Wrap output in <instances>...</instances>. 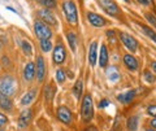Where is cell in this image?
<instances>
[{
	"instance_id": "44dd1931",
	"label": "cell",
	"mask_w": 156,
	"mask_h": 131,
	"mask_svg": "<svg viewBox=\"0 0 156 131\" xmlns=\"http://www.w3.org/2000/svg\"><path fill=\"white\" fill-rule=\"evenodd\" d=\"M107 75H108V79L111 82H116L117 79L120 78V73H119V70H117V67H115V66L108 67V70H107Z\"/></svg>"
},
{
	"instance_id": "d4e9b609",
	"label": "cell",
	"mask_w": 156,
	"mask_h": 131,
	"mask_svg": "<svg viewBox=\"0 0 156 131\" xmlns=\"http://www.w3.org/2000/svg\"><path fill=\"white\" fill-rule=\"evenodd\" d=\"M21 48H22V52L25 53L26 56H31L33 55V48L30 46V43L27 40H22L21 42Z\"/></svg>"
},
{
	"instance_id": "ffe728a7",
	"label": "cell",
	"mask_w": 156,
	"mask_h": 131,
	"mask_svg": "<svg viewBox=\"0 0 156 131\" xmlns=\"http://www.w3.org/2000/svg\"><path fill=\"white\" fill-rule=\"evenodd\" d=\"M0 108H2L3 110H11L12 109V101L9 98H7V96H3L0 95Z\"/></svg>"
},
{
	"instance_id": "7402d4cb",
	"label": "cell",
	"mask_w": 156,
	"mask_h": 131,
	"mask_svg": "<svg viewBox=\"0 0 156 131\" xmlns=\"http://www.w3.org/2000/svg\"><path fill=\"white\" fill-rule=\"evenodd\" d=\"M66 38H68V42H69V46L72 48V51H76V48H77V35L73 31H69L66 34Z\"/></svg>"
},
{
	"instance_id": "3957f363",
	"label": "cell",
	"mask_w": 156,
	"mask_h": 131,
	"mask_svg": "<svg viewBox=\"0 0 156 131\" xmlns=\"http://www.w3.org/2000/svg\"><path fill=\"white\" fill-rule=\"evenodd\" d=\"M62 12H64V16L70 25H77L78 13H77V7L73 0H64V3H62Z\"/></svg>"
},
{
	"instance_id": "f1b7e54d",
	"label": "cell",
	"mask_w": 156,
	"mask_h": 131,
	"mask_svg": "<svg viewBox=\"0 0 156 131\" xmlns=\"http://www.w3.org/2000/svg\"><path fill=\"white\" fill-rule=\"evenodd\" d=\"M144 79L147 81L148 83H154V82L156 81L155 75L152 74V73H150V71H144Z\"/></svg>"
},
{
	"instance_id": "7c38bea8",
	"label": "cell",
	"mask_w": 156,
	"mask_h": 131,
	"mask_svg": "<svg viewBox=\"0 0 156 131\" xmlns=\"http://www.w3.org/2000/svg\"><path fill=\"white\" fill-rule=\"evenodd\" d=\"M35 69H37V79L39 82H42L43 78H44V75H46V62H44V59H43L42 56L37 57Z\"/></svg>"
},
{
	"instance_id": "ba28073f",
	"label": "cell",
	"mask_w": 156,
	"mask_h": 131,
	"mask_svg": "<svg viewBox=\"0 0 156 131\" xmlns=\"http://www.w3.org/2000/svg\"><path fill=\"white\" fill-rule=\"evenodd\" d=\"M56 114H57V118L60 119L62 123H65V125H70L72 123L73 115H72V112H70L69 108H66V106H64V105L58 106Z\"/></svg>"
},
{
	"instance_id": "4fadbf2b",
	"label": "cell",
	"mask_w": 156,
	"mask_h": 131,
	"mask_svg": "<svg viewBox=\"0 0 156 131\" xmlns=\"http://www.w3.org/2000/svg\"><path fill=\"white\" fill-rule=\"evenodd\" d=\"M34 77H37V69H35V62H27L25 69H23V78L26 81H33Z\"/></svg>"
},
{
	"instance_id": "ac0fdd59",
	"label": "cell",
	"mask_w": 156,
	"mask_h": 131,
	"mask_svg": "<svg viewBox=\"0 0 156 131\" xmlns=\"http://www.w3.org/2000/svg\"><path fill=\"white\" fill-rule=\"evenodd\" d=\"M35 95H37V90H31V91H29L27 94H26V95L21 99V103H20V104H21L22 106L29 105V104H30L34 99H35Z\"/></svg>"
},
{
	"instance_id": "52a82bcc",
	"label": "cell",
	"mask_w": 156,
	"mask_h": 131,
	"mask_svg": "<svg viewBox=\"0 0 156 131\" xmlns=\"http://www.w3.org/2000/svg\"><path fill=\"white\" fill-rule=\"evenodd\" d=\"M120 39L130 52H135L136 47H138V42H136L134 36H131L130 34H126V33H120Z\"/></svg>"
},
{
	"instance_id": "f35d334b",
	"label": "cell",
	"mask_w": 156,
	"mask_h": 131,
	"mask_svg": "<svg viewBox=\"0 0 156 131\" xmlns=\"http://www.w3.org/2000/svg\"><path fill=\"white\" fill-rule=\"evenodd\" d=\"M146 131H156V130H155V129H147Z\"/></svg>"
},
{
	"instance_id": "e575fe53",
	"label": "cell",
	"mask_w": 156,
	"mask_h": 131,
	"mask_svg": "<svg viewBox=\"0 0 156 131\" xmlns=\"http://www.w3.org/2000/svg\"><path fill=\"white\" fill-rule=\"evenodd\" d=\"M139 3L144 4V5H150V4L152 3V0H139Z\"/></svg>"
},
{
	"instance_id": "30bf717a",
	"label": "cell",
	"mask_w": 156,
	"mask_h": 131,
	"mask_svg": "<svg viewBox=\"0 0 156 131\" xmlns=\"http://www.w3.org/2000/svg\"><path fill=\"white\" fill-rule=\"evenodd\" d=\"M31 118H33V110L31 109H25L21 112L18 117V127L20 129H25L29 126V123L31 122Z\"/></svg>"
},
{
	"instance_id": "9c48e42d",
	"label": "cell",
	"mask_w": 156,
	"mask_h": 131,
	"mask_svg": "<svg viewBox=\"0 0 156 131\" xmlns=\"http://www.w3.org/2000/svg\"><path fill=\"white\" fill-rule=\"evenodd\" d=\"M100 3L101 7L104 8V11L111 16H119L120 14V8L113 0H100Z\"/></svg>"
},
{
	"instance_id": "8fae6325",
	"label": "cell",
	"mask_w": 156,
	"mask_h": 131,
	"mask_svg": "<svg viewBox=\"0 0 156 131\" xmlns=\"http://www.w3.org/2000/svg\"><path fill=\"white\" fill-rule=\"evenodd\" d=\"M87 20H89V22L91 23L92 26H95V27H103L107 23L105 18L103 16L96 14L94 12H89V13H87Z\"/></svg>"
},
{
	"instance_id": "5bb4252c",
	"label": "cell",
	"mask_w": 156,
	"mask_h": 131,
	"mask_svg": "<svg viewBox=\"0 0 156 131\" xmlns=\"http://www.w3.org/2000/svg\"><path fill=\"white\" fill-rule=\"evenodd\" d=\"M124 64L131 71H134V70L138 69V61H136L135 57L133 55H130V53H128V55L124 56Z\"/></svg>"
},
{
	"instance_id": "e0dca14e",
	"label": "cell",
	"mask_w": 156,
	"mask_h": 131,
	"mask_svg": "<svg viewBox=\"0 0 156 131\" xmlns=\"http://www.w3.org/2000/svg\"><path fill=\"white\" fill-rule=\"evenodd\" d=\"M107 62H108V51H107V47L104 44H101L100 55H99V65L101 67H104L107 66Z\"/></svg>"
},
{
	"instance_id": "74e56055",
	"label": "cell",
	"mask_w": 156,
	"mask_h": 131,
	"mask_svg": "<svg viewBox=\"0 0 156 131\" xmlns=\"http://www.w3.org/2000/svg\"><path fill=\"white\" fill-rule=\"evenodd\" d=\"M152 67H154V71L156 73V62H154V64H152Z\"/></svg>"
},
{
	"instance_id": "83f0119b",
	"label": "cell",
	"mask_w": 156,
	"mask_h": 131,
	"mask_svg": "<svg viewBox=\"0 0 156 131\" xmlns=\"http://www.w3.org/2000/svg\"><path fill=\"white\" fill-rule=\"evenodd\" d=\"M41 48L43 52H50L52 50V42L48 40H41Z\"/></svg>"
},
{
	"instance_id": "4dcf8cb0",
	"label": "cell",
	"mask_w": 156,
	"mask_h": 131,
	"mask_svg": "<svg viewBox=\"0 0 156 131\" xmlns=\"http://www.w3.org/2000/svg\"><path fill=\"white\" fill-rule=\"evenodd\" d=\"M7 123H8V118H7V115L0 113V129H3Z\"/></svg>"
},
{
	"instance_id": "836d02e7",
	"label": "cell",
	"mask_w": 156,
	"mask_h": 131,
	"mask_svg": "<svg viewBox=\"0 0 156 131\" xmlns=\"http://www.w3.org/2000/svg\"><path fill=\"white\" fill-rule=\"evenodd\" d=\"M108 104H109V101L104 99V100H101V101H100V104H99V108H105V106L108 105Z\"/></svg>"
},
{
	"instance_id": "d6986e66",
	"label": "cell",
	"mask_w": 156,
	"mask_h": 131,
	"mask_svg": "<svg viewBox=\"0 0 156 131\" xmlns=\"http://www.w3.org/2000/svg\"><path fill=\"white\" fill-rule=\"evenodd\" d=\"M82 92H83V83H82V81H77L74 86H73V94H74L77 100L81 99Z\"/></svg>"
},
{
	"instance_id": "4316f807",
	"label": "cell",
	"mask_w": 156,
	"mask_h": 131,
	"mask_svg": "<svg viewBox=\"0 0 156 131\" xmlns=\"http://www.w3.org/2000/svg\"><path fill=\"white\" fill-rule=\"evenodd\" d=\"M140 29L143 30V33L146 34V35L150 36L151 39L156 42V33L152 30V29H151V27H147V26H144V25H140Z\"/></svg>"
},
{
	"instance_id": "484cf974",
	"label": "cell",
	"mask_w": 156,
	"mask_h": 131,
	"mask_svg": "<svg viewBox=\"0 0 156 131\" xmlns=\"http://www.w3.org/2000/svg\"><path fill=\"white\" fill-rule=\"evenodd\" d=\"M55 78H56V81H57V83L62 84V83L65 82V79H66L65 71L62 70V69H57V70H56V74H55Z\"/></svg>"
},
{
	"instance_id": "8992f818",
	"label": "cell",
	"mask_w": 156,
	"mask_h": 131,
	"mask_svg": "<svg viewBox=\"0 0 156 131\" xmlns=\"http://www.w3.org/2000/svg\"><path fill=\"white\" fill-rule=\"evenodd\" d=\"M38 16L41 18V21H43L47 25H51V26H57V21H56V17L53 16V13L47 8H43L41 11H38Z\"/></svg>"
},
{
	"instance_id": "9a60e30c",
	"label": "cell",
	"mask_w": 156,
	"mask_h": 131,
	"mask_svg": "<svg viewBox=\"0 0 156 131\" xmlns=\"http://www.w3.org/2000/svg\"><path fill=\"white\" fill-rule=\"evenodd\" d=\"M134 96H135V91L130 90V91H126V92H122V94L117 95V100L122 104H129L130 101L134 99Z\"/></svg>"
},
{
	"instance_id": "cb8c5ba5",
	"label": "cell",
	"mask_w": 156,
	"mask_h": 131,
	"mask_svg": "<svg viewBox=\"0 0 156 131\" xmlns=\"http://www.w3.org/2000/svg\"><path fill=\"white\" fill-rule=\"evenodd\" d=\"M136 127H138V117L136 115H133L128 119V130L130 131H135Z\"/></svg>"
},
{
	"instance_id": "ab89813d",
	"label": "cell",
	"mask_w": 156,
	"mask_h": 131,
	"mask_svg": "<svg viewBox=\"0 0 156 131\" xmlns=\"http://www.w3.org/2000/svg\"><path fill=\"white\" fill-rule=\"evenodd\" d=\"M126 2H128V0H126Z\"/></svg>"
},
{
	"instance_id": "1f68e13d",
	"label": "cell",
	"mask_w": 156,
	"mask_h": 131,
	"mask_svg": "<svg viewBox=\"0 0 156 131\" xmlns=\"http://www.w3.org/2000/svg\"><path fill=\"white\" fill-rule=\"evenodd\" d=\"M147 113H148L150 115H152V117L156 118V105H151V106H148V108H147Z\"/></svg>"
},
{
	"instance_id": "5b68a950",
	"label": "cell",
	"mask_w": 156,
	"mask_h": 131,
	"mask_svg": "<svg viewBox=\"0 0 156 131\" xmlns=\"http://www.w3.org/2000/svg\"><path fill=\"white\" fill-rule=\"evenodd\" d=\"M52 59L55 64H62L65 62L66 59V51H65V47L62 43H57V46L53 48V52H52Z\"/></svg>"
},
{
	"instance_id": "f546056e",
	"label": "cell",
	"mask_w": 156,
	"mask_h": 131,
	"mask_svg": "<svg viewBox=\"0 0 156 131\" xmlns=\"http://www.w3.org/2000/svg\"><path fill=\"white\" fill-rule=\"evenodd\" d=\"M146 18H147V21L151 23V25L156 27V17L154 16V14H151V13H146Z\"/></svg>"
},
{
	"instance_id": "6da1fadb",
	"label": "cell",
	"mask_w": 156,
	"mask_h": 131,
	"mask_svg": "<svg viewBox=\"0 0 156 131\" xmlns=\"http://www.w3.org/2000/svg\"><path fill=\"white\" fill-rule=\"evenodd\" d=\"M17 92V81L12 75L0 77V95L11 98Z\"/></svg>"
},
{
	"instance_id": "7a4b0ae2",
	"label": "cell",
	"mask_w": 156,
	"mask_h": 131,
	"mask_svg": "<svg viewBox=\"0 0 156 131\" xmlns=\"http://www.w3.org/2000/svg\"><path fill=\"white\" fill-rule=\"evenodd\" d=\"M81 115H82V121L85 123L91 122L92 117H94V103H92V96L90 94H86L83 99H82Z\"/></svg>"
},
{
	"instance_id": "d6a6232c",
	"label": "cell",
	"mask_w": 156,
	"mask_h": 131,
	"mask_svg": "<svg viewBox=\"0 0 156 131\" xmlns=\"http://www.w3.org/2000/svg\"><path fill=\"white\" fill-rule=\"evenodd\" d=\"M115 31H112V30H108V31H107V36H108V38H111V40L112 42H115Z\"/></svg>"
},
{
	"instance_id": "277c9868",
	"label": "cell",
	"mask_w": 156,
	"mask_h": 131,
	"mask_svg": "<svg viewBox=\"0 0 156 131\" xmlns=\"http://www.w3.org/2000/svg\"><path fill=\"white\" fill-rule=\"evenodd\" d=\"M34 31H35V35L39 38V40H48L52 36L50 26L41 20H37L34 22Z\"/></svg>"
},
{
	"instance_id": "d590c367",
	"label": "cell",
	"mask_w": 156,
	"mask_h": 131,
	"mask_svg": "<svg viewBox=\"0 0 156 131\" xmlns=\"http://www.w3.org/2000/svg\"><path fill=\"white\" fill-rule=\"evenodd\" d=\"M83 131H98V129L94 127V126H89V127H86Z\"/></svg>"
},
{
	"instance_id": "603a6c76",
	"label": "cell",
	"mask_w": 156,
	"mask_h": 131,
	"mask_svg": "<svg viewBox=\"0 0 156 131\" xmlns=\"http://www.w3.org/2000/svg\"><path fill=\"white\" fill-rule=\"evenodd\" d=\"M34 2H37L38 4H41L44 8L47 9H51V8H55L56 7V0H34Z\"/></svg>"
},
{
	"instance_id": "2e32d148",
	"label": "cell",
	"mask_w": 156,
	"mask_h": 131,
	"mask_svg": "<svg viewBox=\"0 0 156 131\" xmlns=\"http://www.w3.org/2000/svg\"><path fill=\"white\" fill-rule=\"evenodd\" d=\"M96 50H98L96 42H92L90 44V48H89V62H90L91 66H95V64H96V57H98Z\"/></svg>"
},
{
	"instance_id": "8d00e7d4",
	"label": "cell",
	"mask_w": 156,
	"mask_h": 131,
	"mask_svg": "<svg viewBox=\"0 0 156 131\" xmlns=\"http://www.w3.org/2000/svg\"><path fill=\"white\" fill-rule=\"evenodd\" d=\"M151 127L156 130V118H154L152 121H151Z\"/></svg>"
}]
</instances>
